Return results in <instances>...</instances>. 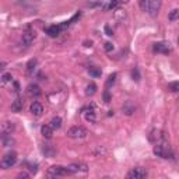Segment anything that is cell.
<instances>
[{"instance_id": "35", "label": "cell", "mask_w": 179, "mask_h": 179, "mask_svg": "<svg viewBox=\"0 0 179 179\" xmlns=\"http://www.w3.org/2000/svg\"><path fill=\"white\" fill-rule=\"evenodd\" d=\"M17 178H18V179H27V178H28V174H25V172H23V174H18V176H17Z\"/></svg>"}, {"instance_id": "14", "label": "cell", "mask_w": 179, "mask_h": 179, "mask_svg": "<svg viewBox=\"0 0 179 179\" xmlns=\"http://www.w3.org/2000/svg\"><path fill=\"white\" fill-rule=\"evenodd\" d=\"M53 127L50 126V125H43L42 129H41V132H42V136L46 137V139H52V134H53Z\"/></svg>"}, {"instance_id": "16", "label": "cell", "mask_w": 179, "mask_h": 179, "mask_svg": "<svg viewBox=\"0 0 179 179\" xmlns=\"http://www.w3.org/2000/svg\"><path fill=\"white\" fill-rule=\"evenodd\" d=\"M136 111V106L133 105L130 101H126L125 105H123V112L126 113V115H133V112Z\"/></svg>"}, {"instance_id": "36", "label": "cell", "mask_w": 179, "mask_h": 179, "mask_svg": "<svg viewBox=\"0 0 179 179\" xmlns=\"http://www.w3.org/2000/svg\"><path fill=\"white\" fill-rule=\"evenodd\" d=\"M91 43H93V42L90 41V42H84V45H86V46H91Z\"/></svg>"}, {"instance_id": "12", "label": "cell", "mask_w": 179, "mask_h": 179, "mask_svg": "<svg viewBox=\"0 0 179 179\" xmlns=\"http://www.w3.org/2000/svg\"><path fill=\"white\" fill-rule=\"evenodd\" d=\"M62 30H63V28H62L60 25H50L49 28H46V34L49 35V37H52V38H56Z\"/></svg>"}, {"instance_id": "5", "label": "cell", "mask_w": 179, "mask_h": 179, "mask_svg": "<svg viewBox=\"0 0 179 179\" xmlns=\"http://www.w3.org/2000/svg\"><path fill=\"white\" fill-rule=\"evenodd\" d=\"M154 50L158 53H169L172 50L171 48V43L166 42V41H161V42H157L154 43Z\"/></svg>"}, {"instance_id": "4", "label": "cell", "mask_w": 179, "mask_h": 179, "mask_svg": "<svg viewBox=\"0 0 179 179\" xmlns=\"http://www.w3.org/2000/svg\"><path fill=\"white\" fill-rule=\"evenodd\" d=\"M147 176V171L141 166H137V168H133L132 171H129L127 174V178L129 179H144Z\"/></svg>"}, {"instance_id": "13", "label": "cell", "mask_w": 179, "mask_h": 179, "mask_svg": "<svg viewBox=\"0 0 179 179\" xmlns=\"http://www.w3.org/2000/svg\"><path fill=\"white\" fill-rule=\"evenodd\" d=\"M27 93L30 94L31 97H38V95H41V88L37 84H30L28 88H27Z\"/></svg>"}, {"instance_id": "33", "label": "cell", "mask_w": 179, "mask_h": 179, "mask_svg": "<svg viewBox=\"0 0 179 179\" xmlns=\"http://www.w3.org/2000/svg\"><path fill=\"white\" fill-rule=\"evenodd\" d=\"M105 32H106V35H109V37H112L113 35V32H112V30H111L109 25H105Z\"/></svg>"}, {"instance_id": "11", "label": "cell", "mask_w": 179, "mask_h": 179, "mask_svg": "<svg viewBox=\"0 0 179 179\" xmlns=\"http://www.w3.org/2000/svg\"><path fill=\"white\" fill-rule=\"evenodd\" d=\"M23 106H24L23 100H21L20 97H17L16 100L11 102V111H13V112H21V111H23Z\"/></svg>"}, {"instance_id": "38", "label": "cell", "mask_w": 179, "mask_h": 179, "mask_svg": "<svg viewBox=\"0 0 179 179\" xmlns=\"http://www.w3.org/2000/svg\"><path fill=\"white\" fill-rule=\"evenodd\" d=\"M120 2H123V3H127V2H129V0H120Z\"/></svg>"}, {"instance_id": "6", "label": "cell", "mask_w": 179, "mask_h": 179, "mask_svg": "<svg viewBox=\"0 0 179 179\" xmlns=\"http://www.w3.org/2000/svg\"><path fill=\"white\" fill-rule=\"evenodd\" d=\"M35 39V32L32 31H25L23 34V38H21V46L24 48H28L32 43V41Z\"/></svg>"}, {"instance_id": "8", "label": "cell", "mask_w": 179, "mask_h": 179, "mask_svg": "<svg viewBox=\"0 0 179 179\" xmlns=\"http://www.w3.org/2000/svg\"><path fill=\"white\" fill-rule=\"evenodd\" d=\"M16 126H14V123L10 122V120H6V122L2 123V136H9L11 133L14 132Z\"/></svg>"}, {"instance_id": "39", "label": "cell", "mask_w": 179, "mask_h": 179, "mask_svg": "<svg viewBox=\"0 0 179 179\" xmlns=\"http://www.w3.org/2000/svg\"><path fill=\"white\" fill-rule=\"evenodd\" d=\"M178 42H179V38H178Z\"/></svg>"}, {"instance_id": "30", "label": "cell", "mask_w": 179, "mask_h": 179, "mask_svg": "<svg viewBox=\"0 0 179 179\" xmlns=\"http://www.w3.org/2000/svg\"><path fill=\"white\" fill-rule=\"evenodd\" d=\"M11 80H13V76H11L10 73H4L3 76H2V81H3V84H6V83H10Z\"/></svg>"}, {"instance_id": "32", "label": "cell", "mask_w": 179, "mask_h": 179, "mask_svg": "<svg viewBox=\"0 0 179 179\" xmlns=\"http://www.w3.org/2000/svg\"><path fill=\"white\" fill-rule=\"evenodd\" d=\"M104 48H105L106 52H111V50L113 49V45H112L111 42H106V43H105V46H104Z\"/></svg>"}, {"instance_id": "18", "label": "cell", "mask_w": 179, "mask_h": 179, "mask_svg": "<svg viewBox=\"0 0 179 179\" xmlns=\"http://www.w3.org/2000/svg\"><path fill=\"white\" fill-rule=\"evenodd\" d=\"M14 139L11 137V134H9V136H2V144H3V147H11L14 144Z\"/></svg>"}, {"instance_id": "19", "label": "cell", "mask_w": 179, "mask_h": 179, "mask_svg": "<svg viewBox=\"0 0 179 179\" xmlns=\"http://www.w3.org/2000/svg\"><path fill=\"white\" fill-rule=\"evenodd\" d=\"M84 118H86L87 122H91V123H94L97 120V115H95L94 111H88V112H86L84 113Z\"/></svg>"}, {"instance_id": "29", "label": "cell", "mask_w": 179, "mask_h": 179, "mask_svg": "<svg viewBox=\"0 0 179 179\" xmlns=\"http://www.w3.org/2000/svg\"><path fill=\"white\" fill-rule=\"evenodd\" d=\"M43 153H45V155H48V157H52L53 154L56 153V150L50 148V146H45V147H43Z\"/></svg>"}, {"instance_id": "31", "label": "cell", "mask_w": 179, "mask_h": 179, "mask_svg": "<svg viewBox=\"0 0 179 179\" xmlns=\"http://www.w3.org/2000/svg\"><path fill=\"white\" fill-rule=\"evenodd\" d=\"M132 77L134 81H140V73H139V70L137 69H133L132 70Z\"/></svg>"}, {"instance_id": "17", "label": "cell", "mask_w": 179, "mask_h": 179, "mask_svg": "<svg viewBox=\"0 0 179 179\" xmlns=\"http://www.w3.org/2000/svg\"><path fill=\"white\" fill-rule=\"evenodd\" d=\"M27 69H25V71H27V74H32L34 71H35V67H37V59H31L28 63H27Z\"/></svg>"}, {"instance_id": "34", "label": "cell", "mask_w": 179, "mask_h": 179, "mask_svg": "<svg viewBox=\"0 0 179 179\" xmlns=\"http://www.w3.org/2000/svg\"><path fill=\"white\" fill-rule=\"evenodd\" d=\"M119 2H120V0H111V4H109V7H111V9H113V7H115L116 4L119 3Z\"/></svg>"}, {"instance_id": "7", "label": "cell", "mask_w": 179, "mask_h": 179, "mask_svg": "<svg viewBox=\"0 0 179 179\" xmlns=\"http://www.w3.org/2000/svg\"><path fill=\"white\" fill-rule=\"evenodd\" d=\"M161 3H163V0H150L148 11L153 17H155L157 14H158L159 9H161Z\"/></svg>"}, {"instance_id": "24", "label": "cell", "mask_w": 179, "mask_h": 179, "mask_svg": "<svg viewBox=\"0 0 179 179\" xmlns=\"http://www.w3.org/2000/svg\"><path fill=\"white\" fill-rule=\"evenodd\" d=\"M95 91H97V86L94 83H91V84H88V86H87V90H86L87 95H94V94H95Z\"/></svg>"}, {"instance_id": "37", "label": "cell", "mask_w": 179, "mask_h": 179, "mask_svg": "<svg viewBox=\"0 0 179 179\" xmlns=\"http://www.w3.org/2000/svg\"><path fill=\"white\" fill-rule=\"evenodd\" d=\"M2 69H6V62H2Z\"/></svg>"}, {"instance_id": "1", "label": "cell", "mask_w": 179, "mask_h": 179, "mask_svg": "<svg viewBox=\"0 0 179 179\" xmlns=\"http://www.w3.org/2000/svg\"><path fill=\"white\" fill-rule=\"evenodd\" d=\"M16 163H17V154L11 151V153L4 154V157L0 161V166H2V169H9L16 165Z\"/></svg>"}, {"instance_id": "21", "label": "cell", "mask_w": 179, "mask_h": 179, "mask_svg": "<svg viewBox=\"0 0 179 179\" xmlns=\"http://www.w3.org/2000/svg\"><path fill=\"white\" fill-rule=\"evenodd\" d=\"M115 18L116 20H123V18H126V11L123 10V9H116L115 10Z\"/></svg>"}, {"instance_id": "27", "label": "cell", "mask_w": 179, "mask_h": 179, "mask_svg": "<svg viewBox=\"0 0 179 179\" xmlns=\"http://www.w3.org/2000/svg\"><path fill=\"white\" fill-rule=\"evenodd\" d=\"M88 73H90V76H93V77H100L101 76V70L97 69V67H90Z\"/></svg>"}, {"instance_id": "28", "label": "cell", "mask_w": 179, "mask_h": 179, "mask_svg": "<svg viewBox=\"0 0 179 179\" xmlns=\"http://www.w3.org/2000/svg\"><path fill=\"white\" fill-rule=\"evenodd\" d=\"M102 98H104V102L105 104H109L111 101H112V97H111V94H109L108 90H105V91L102 93Z\"/></svg>"}, {"instance_id": "20", "label": "cell", "mask_w": 179, "mask_h": 179, "mask_svg": "<svg viewBox=\"0 0 179 179\" xmlns=\"http://www.w3.org/2000/svg\"><path fill=\"white\" fill-rule=\"evenodd\" d=\"M50 126H52L53 129H60V126H62V118L55 116V118L50 120Z\"/></svg>"}, {"instance_id": "2", "label": "cell", "mask_w": 179, "mask_h": 179, "mask_svg": "<svg viewBox=\"0 0 179 179\" xmlns=\"http://www.w3.org/2000/svg\"><path fill=\"white\" fill-rule=\"evenodd\" d=\"M69 169H67V166L64 168V166L62 165H52L49 169H48V176H50V178H56V176H64V175H69Z\"/></svg>"}, {"instance_id": "26", "label": "cell", "mask_w": 179, "mask_h": 179, "mask_svg": "<svg viewBox=\"0 0 179 179\" xmlns=\"http://www.w3.org/2000/svg\"><path fill=\"white\" fill-rule=\"evenodd\" d=\"M116 81V73H112L109 77H108V80H106V87L109 88V87H112L113 84H115Z\"/></svg>"}, {"instance_id": "25", "label": "cell", "mask_w": 179, "mask_h": 179, "mask_svg": "<svg viewBox=\"0 0 179 179\" xmlns=\"http://www.w3.org/2000/svg\"><path fill=\"white\" fill-rule=\"evenodd\" d=\"M139 6L143 11H147L150 6V0H139Z\"/></svg>"}, {"instance_id": "10", "label": "cell", "mask_w": 179, "mask_h": 179, "mask_svg": "<svg viewBox=\"0 0 179 179\" xmlns=\"http://www.w3.org/2000/svg\"><path fill=\"white\" fill-rule=\"evenodd\" d=\"M30 111H31V113H32L34 116H41L42 115V112H43V106H42V104L41 102H32L31 104V106H30Z\"/></svg>"}, {"instance_id": "23", "label": "cell", "mask_w": 179, "mask_h": 179, "mask_svg": "<svg viewBox=\"0 0 179 179\" xmlns=\"http://www.w3.org/2000/svg\"><path fill=\"white\" fill-rule=\"evenodd\" d=\"M168 90L171 93H179V81H172L168 84Z\"/></svg>"}, {"instance_id": "22", "label": "cell", "mask_w": 179, "mask_h": 179, "mask_svg": "<svg viewBox=\"0 0 179 179\" xmlns=\"http://www.w3.org/2000/svg\"><path fill=\"white\" fill-rule=\"evenodd\" d=\"M168 18H169V21H176V20H179V9H174L172 11H169Z\"/></svg>"}, {"instance_id": "15", "label": "cell", "mask_w": 179, "mask_h": 179, "mask_svg": "<svg viewBox=\"0 0 179 179\" xmlns=\"http://www.w3.org/2000/svg\"><path fill=\"white\" fill-rule=\"evenodd\" d=\"M106 153H108V150H106L105 146H95L93 150V154L95 157H104Z\"/></svg>"}, {"instance_id": "3", "label": "cell", "mask_w": 179, "mask_h": 179, "mask_svg": "<svg viewBox=\"0 0 179 179\" xmlns=\"http://www.w3.org/2000/svg\"><path fill=\"white\" fill-rule=\"evenodd\" d=\"M67 136L70 139H84L87 136V130L81 126H73L67 130Z\"/></svg>"}, {"instance_id": "9", "label": "cell", "mask_w": 179, "mask_h": 179, "mask_svg": "<svg viewBox=\"0 0 179 179\" xmlns=\"http://www.w3.org/2000/svg\"><path fill=\"white\" fill-rule=\"evenodd\" d=\"M67 169H69V172H70V174L87 172V171H88V168H87L86 164H70V165L67 166Z\"/></svg>"}]
</instances>
